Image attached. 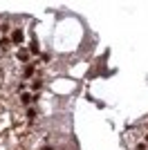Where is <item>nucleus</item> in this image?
<instances>
[{
  "mask_svg": "<svg viewBox=\"0 0 148 150\" xmlns=\"http://www.w3.org/2000/svg\"><path fill=\"white\" fill-rule=\"evenodd\" d=\"M23 38H25V34H23L20 29H16V31L11 34V40H14L16 45H20V43H23Z\"/></svg>",
  "mask_w": 148,
  "mask_h": 150,
  "instance_id": "f257e3e1",
  "label": "nucleus"
},
{
  "mask_svg": "<svg viewBox=\"0 0 148 150\" xmlns=\"http://www.w3.org/2000/svg\"><path fill=\"white\" fill-rule=\"evenodd\" d=\"M20 101H23V103H25V105H27V103H29V101H34V99H31V96H29V94H23V96H20Z\"/></svg>",
  "mask_w": 148,
  "mask_h": 150,
  "instance_id": "f03ea898",
  "label": "nucleus"
},
{
  "mask_svg": "<svg viewBox=\"0 0 148 150\" xmlns=\"http://www.w3.org/2000/svg\"><path fill=\"white\" fill-rule=\"evenodd\" d=\"M29 52H31V54H38V43H31L29 45Z\"/></svg>",
  "mask_w": 148,
  "mask_h": 150,
  "instance_id": "7ed1b4c3",
  "label": "nucleus"
},
{
  "mask_svg": "<svg viewBox=\"0 0 148 150\" xmlns=\"http://www.w3.org/2000/svg\"><path fill=\"white\" fill-rule=\"evenodd\" d=\"M41 85H43V81H34V83H31V88H34V90H41Z\"/></svg>",
  "mask_w": 148,
  "mask_h": 150,
  "instance_id": "20e7f679",
  "label": "nucleus"
},
{
  "mask_svg": "<svg viewBox=\"0 0 148 150\" xmlns=\"http://www.w3.org/2000/svg\"><path fill=\"white\" fill-rule=\"evenodd\" d=\"M27 58V52H18V61H25Z\"/></svg>",
  "mask_w": 148,
  "mask_h": 150,
  "instance_id": "39448f33",
  "label": "nucleus"
},
{
  "mask_svg": "<svg viewBox=\"0 0 148 150\" xmlns=\"http://www.w3.org/2000/svg\"><path fill=\"white\" fill-rule=\"evenodd\" d=\"M146 141H148V134H146Z\"/></svg>",
  "mask_w": 148,
  "mask_h": 150,
  "instance_id": "423d86ee",
  "label": "nucleus"
}]
</instances>
